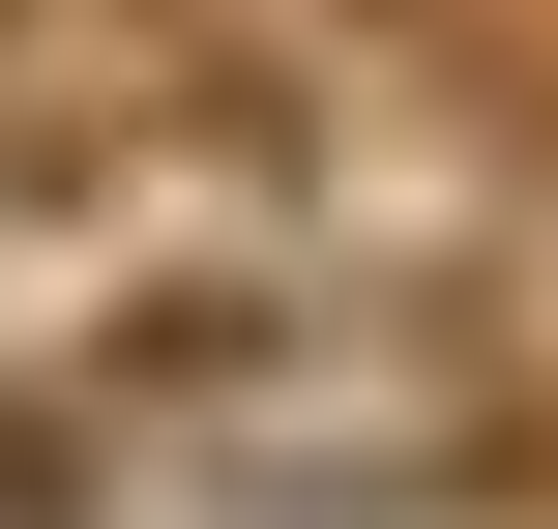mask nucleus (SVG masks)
Segmentation results:
<instances>
[{
    "instance_id": "f257e3e1",
    "label": "nucleus",
    "mask_w": 558,
    "mask_h": 529,
    "mask_svg": "<svg viewBox=\"0 0 558 529\" xmlns=\"http://www.w3.org/2000/svg\"><path fill=\"white\" fill-rule=\"evenodd\" d=\"M59 383L88 412H235V383H294V265H147V294H88Z\"/></svg>"
},
{
    "instance_id": "f03ea898",
    "label": "nucleus",
    "mask_w": 558,
    "mask_h": 529,
    "mask_svg": "<svg viewBox=\"0 0 558 529\" xmlns=\"http://www.w3.org/2000/svg\"><path fill=\"white\" fill-rule=\"evenodd\" d=\"M0 29H29V0H0Z\"/></svg>"
}]
</instances>
